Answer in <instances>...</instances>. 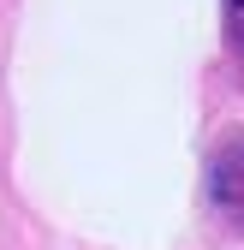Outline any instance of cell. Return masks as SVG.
<instances>
[{"label": "cell", "mask_w": 244, "mask_h": 250, "mask_svg": "<svg viewBox=\"0 0 244 250\" xmlns=\"http://www.w3.org/2000/svg\"><path fill=\"white\" fill-rule=\"evenodd\" d=\"M208 197L226 227H244V137H226L208 167Z\"/></svg>", "instance_id": "cell-1"}, {"label": "cell", "mask_w": 244, "mask_h": 250, "mask_svg": "<svg viewBox=\"0 0 244 250\" xmlns=\"http://www.w3.org/2000/svg\"><path fill=\"white\" fill-rule=\"evenodd\" d=\"M226 36H232V48L244 54V0H226Z\"/></svg>", "instance_id": "cell-2"}]
</instances>
